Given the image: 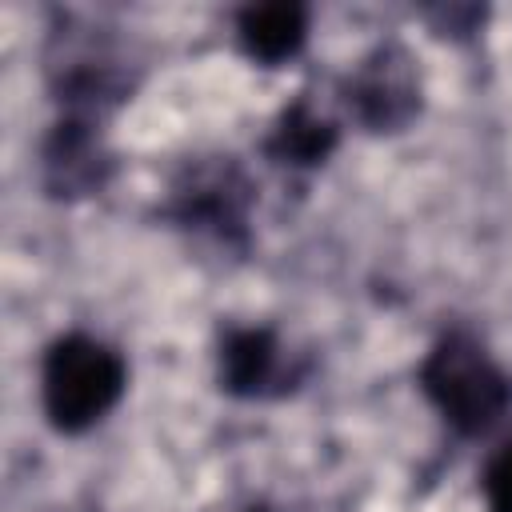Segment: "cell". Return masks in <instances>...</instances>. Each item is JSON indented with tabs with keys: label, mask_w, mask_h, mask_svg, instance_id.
Here are the masks:
<instances>
[{
	"label": "cell",
	"mask_w": 512,
	"mask_h": 512,
	"mask_svg": "<svg viewBox=\"0 0 512 512\" xmlns=\"http://www.w3.org/2000/svg\"><path fill=\"white\" fill-rule=\"evenodd\" d=\"M244 208H248V184L232 164H212L188 172V180L176 188V220L188 228H208L220 240L244 236Z\"/></svg>",
	"instance_id": "obj_4"
},
{
	"label": "cell",
	"mask_w": 512,
	"mask_h": 512,
	"mask_svg": "<svg viewBox=\"0 0 512 512\" xmlns=\"http://www.w3.org/2000/svg\"><path fill=\"white\" fill-rule=\"evenodd\" d=\"M344 100L368 132H400L420 112V76L400 44H376L344 80Z\"/></svg>",
	"instance_id": "obj_3"
},
{
	"label": "cell",
	"mask_w": 512,
	"mask_h": 512,
	"mask_svg": "<svg viewBox=\"0 0 512 512\" xmlns=\"http://www.w3.org/2000/svg\"><path fill=\"white\" fill-rule=\"evenodd\" d=\"M280 344L268 328H232L220 344V388L232 396H260L276 376Z\"/></svg>",
	"instance_id": "obj_8"
},
{
	"label": "cell",
	"mask_w": 512,
	"mask_h": 512,
	"mask_svg": "<svg viewBox=\"0 0 512 512\" xmlns=\"http://www.w3.org/2000/svg\"><path fill=\"white\" fill-rule=\"evenodd\" d=\"M248 512H268V508H248Z\"/></svg>",
	"instance_id": "obj_10"
},
{
	"label": "cell",
	"mask_w": 512,
	"mask_h": 512,
	"mask_svg": "<svg viewBox=\"0 0 512 512\" xmlns=\"http://www.w3.org/2000/svg\"><path fill=\"white\" fill-rule=\"evenodd\" d=\"M40 392L56 432H84L120 400L124 360L108 344L84 332H68L44 352Z\"/></svg>",
	"instance_id": "obj_2"
},
{
	"label": "cell",
	"mask_w": 512,
	"mask_h": 512,
	"mask_svg": "<svg viewBox=\"0 0 512 512\" xmlns=\"http://www.w3.org/2000/svg\"><path fill=\"white\" fill-rule=\"evenodd\" d=\"M108 152L92 132L88 116L72 112L44 140V184L52 196H88L108 180Z\"/></svg>",
	"instance_id": "obj_5"
},
{
	"label": "cell",
	"mask_w": 512,
	"mask_h": 512,
	"mask_svg": "<svg viewBox=\"0 0 512 512\" xmlns=\"http://www.w3.org/2000/svg\"><path fill=\"white\" fill-rule=\"evenodd\" d=\"M336 148V124L324 120L304 96L292 100L276 128L268 132L264 140V152L276 160V164H292V168H312L320 160H328V152Z\"/></svg>",
	"instance_id": "obj_7"
},
{
	"label": "cell",
	"mask_w": 512,
	"mask_h": 512,
	"mask_svg": "<svg viewBox=\"0 0 512 512\" xmlns=\"http://www.w3.org/2000/svg\"><path fill=\"white\" fill-rule=\"evenodd\" d=\"M420 388L464 436L488 432L512 404V380L468 332H448L436 340L420 364Z\"/></svg>",
	"instance_id": "obj_1"
},
{
	"label": "cell",
	"mask_w": 512,
	"mask_h": 512,
	"mask_svg": "<svg viewBox=\"0 0 512 512\" xmlns=\"http://www.w3.org/2000/svg\"><path fill=\"white\" fill-rule=\"evenodd\" d=\"M484 500L488 512H512V440H504L484 464Z\"/></svg>",
	"instance_id": "obj_9"
},
{
	"label": "cell",
	"mask_w": 512,
	"mask_h": 512,
	"mask_svg": "<svg viewBox=\"0 0 512 512\" xmlns=\"http://www.w3.org/2000/svg\"><path fill=\"white\" fill-rule=\"evenodd\" d=\"M240 44L260 64H280L300 52L308 36V8L296 0H272V4H248L236 16Z\"/></svg>",
	"instance_id": "obj_6"
}]
</instances>
